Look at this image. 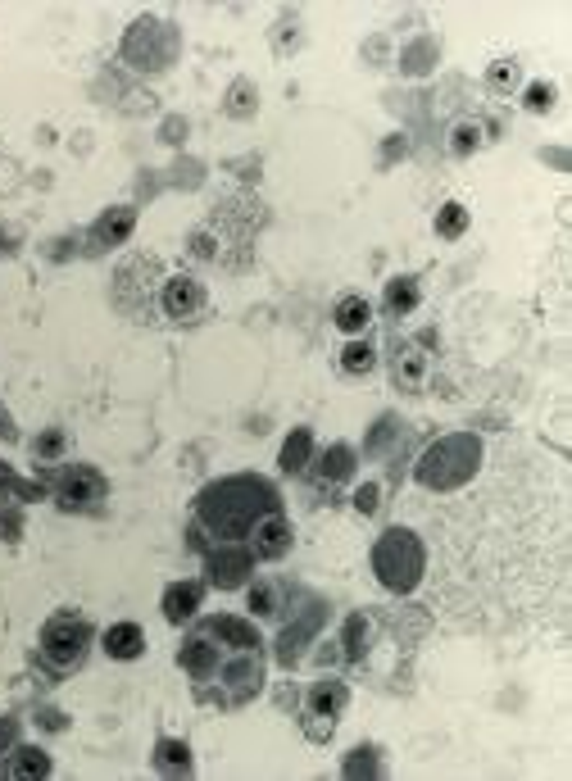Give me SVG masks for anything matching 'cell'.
<instances>
[{"instance_id": "obj_1", "label": "cell", "mask_w": 572, "mask_h": 781, "mask_svg": "<svg viewBox=\"0 0 572 781\" xmlns=\"http://www.w3.org/2000/svg\"><path fill=\"white\" fill-rule=\"evenodd\" d=\"M178 663L182 673L196 682V691L205 700L223 704V709L250 704L259 695V686H264V641H259L255 623L232 618V613L205 618L182 641Z\"/></svg>"}, {"instance_id": "obj_2", "label": "cell", "mask_w": 572, "mask_h": 781, "mask_svg": "<svg viewBox=\"0 0 572 781\" xmlns=\"http://www.w3.org/2000/svg\"><path fill=\"white\" fill-rule=\"evenodd\" d=\"M277 509H282L277 486L255 473L218 477L196 495V523L218 541H246L250 527L264 514H277Z\"/></svg>"}, {"instance_id": "obj_3", "label": "cell", "mask_w": 572, "mask_h": 781, "mask_svg": "<svg viewBox=\"0 0 572 781\" xmlns=\"http://www.w3.org/2000/svg\"><path fill=\"white\" fill-rule=\"evenodd\" d=\"M477 468H482V436L473 432H454L432 441L418 455L414 477L427 486V491H459L464 482H473Z\"/></svg>"}, {"instance_id": "obj_4", "label": "cell", "mask_w": 572, "mask_h": 781, "mask_svg": "<svg viewBox=\"0 0 572 781\" xmlns=\"http://www.w3.org/2000/svg\"><path fill=\"white\" fill-rule=\"evenodd\" d=\"M373 573L391 595L418 591V582H423V573H427V550H423V541H418V532H409V527H386L373 545Z\"/></svg>"}, {"instance_id": "obj_5", "label": "cell", "mask_w": 572, "mask_h": 781, "mask_svg": "<svg viewBox=\"0 0 572 781\" xmlns=\"http://www.w3.org/2000/svg\"><path fill=\"white\" fill-rule=\"evenodd\" d=\"M91 641H96V632H91V623L82 618V613H55L46 627H41V663H46L50 673H73L82 659H87Z\"/></svg>"}, {"instance_id": "obj_6", "label": "cell", "mask_w": 572, "mask_h": 781, "mask_svg": "<svg viewBox=\"0 0 572 781\" xmlns=\"http://www.w3.org/2000/svg\"><path fill=\"white\" fill-rule=\"evenodd\" d=\"M105 495H109V482L91 464H73L55 477V505L64 514H91V509L105 505Z\"/></svg>"}, {"instance_id": "obj_7", "label": "cell", "mask_w": 572, "mask_h": 781, "mask_svg": "<svg viewBox=\"0 0 572 781\" xmlns=\"http://www.w3.org/2000/svg\"><path fill=\"white\" fill-rule=\"evenodd\" d=\"M255 554H250L246 541H218L214 550L205 554V582L218 586V591H241L250 586V573H255Z\"/></svg>"}, {"instance_id": "obj_8", "label": "cell", "mask_w": 572, "mask_h": 781, "mask_svg": "<svg viewBox=\"0 0 572 781\" xmlns=\"http://www.w3.org/2000/svg\"><path fill=\"white\" fill-rule=\"evenodd\" d=\"M346 704H350V686L346 682H336V677L314 682V686H309V695H305V732L314 736V741H327L332 727H336V718L346 713Z\"/></svg>"}, {"instance_id": "obj_9", "label": "cell", "mask_w": 572, "mask_h": 781, "mask_svg": "<svg viewBox=\"0 0 572 781\" xmlns=\"http://www.w3.org/2000/svg\"><path fill=\"white\" fill-rule=\"evenodd\" d=\"M205 309H209V296L196 277H187V273L164 277V287H159V314L164 318H173V323H200Z\"/></svg>"}, {"instance_id": "obj_10", "label": "cell", "mask_w": 572, "mask_h": 781, "mask_svg": "<svg viewBox=\"0 0 572 781\" xmlns=\"http://www.w3.org/2000/svg\"><path fill=\"white\" fill-rule=\"evenodd\" d=\"M246 541H250V554H255V559L273 564V559H282V554L291 550V523L282 518V509H277V514H264L250 527Z\"/></svg>"}, {"instance_id": "obj_11", "label": "cell", "mask_w": 572, "mask_h": 781, "mask_svg": "<svg viewBox=\"0 0 572 781\" xmlns=\"http://www.w3.org/2000/svg\"><path fill=\"white\" fill-rule=\"evenodd\" d=\"M132 228H137V209H132V205H114V209H105L100 223L91 228V246H96V250L123 246V241L132 237Z\"/></svg>"}, {"instance_id": "obj_12", "label": "cell", "mask_w": 572, "mask_h": 781, "mask_svg": "<svg viewBox=\"0 0 572 781\" xmlns=\"http://www.w3.org/2000/svg\"><path fill=\"white\" fill-rule=\"evenodd\" d=\"M200 600H205V582H173L164 591V618L173 627L191 623V618L200 613Z\"/></svg>"}, {"instance_id": "obj_13", "label": "cell", "mask_w": 572, "mask_h": 781, "mask_svg": "<svg viewBox=\"0 0 572 781\" xmlns=\"http://www.w3.org/2000/svg\"><path fill=\"white\" fill-rule=\"evenodd\" d=\"M100 645H105L109 659L128 663V659H141V654H146V632H141L137 623H114V627H105Z\"/></svg>"}, {"instance_id": "obj_14", "label": "cell", "mask_w": 572, "mask_h": 781, "mask_svg": "<svg viewBox=\"0 0 572 781\" xmlns=\"http://www.w3.org/2000/svg\"><path fill=\"white\" fill-rule=\"evenodd\" d=\"M318 623H323V609H309L305 623H291L282 636H277V654H282V663H296L300 654H305V641L318 632Z\"/></svg>"}, {"instance_id": "obj_15", "label": "cell", "mask_w": 572, "mask_h": 781, "mask_svg": "<svg viewBox=\"0 0 572 781\" xmlns=\"http://www.w3.org/2000/svg\"><path fill=\"white\" fill-rule=\"evenodd\" d=\"M355 450H350V445H327L323 455H318V477H323V482H350V477H355Z\"/></svg>"}, {"instance_id": "obj_16", "label": "cell", "mask_w": 572, "mask_h": 781, "mask_svg": "<svg viewBox=\"0 0 572 781\" xmlns=\"http://www.w3.org/2000/svg\"><path fill=\"white\" fill-rule=\"evenodd\" d=\"M309 459H314V432H309V427H296V432L282 441V455H277V464H282V473H300Z\"/></svg>"}, {"instance_id": "obj_17", "label": "cell", "mask_w": 572, "mask_h": 781, "mask_svg": "<svg viewBox=\"0 0 572 781\" xmlns=\"http://www.w3.org/2000/svg\"><path fill=\"white\" fill-rule=\"evenodd\" d=\"M332 318H336L341 332L355 337V332H364V327L373 323V305H368L364 296H341V300H336V309H332Z\"/></svg>"}, {"instance_id": "obj_18", "label": "cell", "mask_w": 572, "mask_h": 781, "mask_svg": "<svg viewBox=\"0 0 572 781\" xmlns=\"http://www.w3.org/2000/svg\"><path fill=\"white\" fill-rule=\"evenodd\" d=\"M155 768H159V772H178V777H187V772L196 768V759H191V745H187V741H173V736H164V741L155 745Z\"/></svg>"}, {"instance_id": "obj_19", "label": "cell", "mask_w": 572, "mask_h": 781, "mask_svg": "<svg viewBox=\"0 0 572 781\" xmlns=\"http://www.w3.org/2000/svg\"><path fill=\"white\" fill-rule=\"evenodd\" d=\"M391 373H395V386H400V391H418V386L427 382V355L423 350H400Z\"/></svg>"}, {"instance_id": "obj_20", "label": "cell", "mask_w": 572, "mask_h": 781, "mask_svg": "<svg viewBox=\"0 0 572 781\" xmlns=\"http://www.w3.org/2000/svg\"><path fill=\"white\" fill-rule=\"evenodd\" d=\"M10 777H50V754L28 745V750H10V763H5Z\"/></svg>"}, {"instance_id": "obj_21", "label": "cell", "mask_w": 572, "mask_h": 781, "mask_svg": "<svg viewBox=\"0 0 572 781\" xmlns=\"http://www.w3.org/2000/svg\"><path fill=\"white\" fill-rule=\"evenodd\" d=\"M418 300H423V291H418L414 277H395V282H386V309H391V314H414Z\"/></svg>"}, {"instance_id": "obj_22", "label": "cell", "mask_w": 572, "mask_h": 781, "mask_svg": "<svg viewBox=\"0 0 572 781\" xmlns=\"http://www.w3.org/2000/svg\"><path fill=\"white\" fill-rule=\"evenodd\" d=\"M368 632H373V618H368V613H350L346 632H341V641H346V659H364V654H368Z\"/></svg>"}, {"instance_id": "obj_23", "label": "cell", "mask_w": 572, "mask_h": 781, "mask_svg": "<svg viewBox=\"0 0 572 781\" xmlns=\"http://www.w3.org/2000/svg\"><path fill=\"white\" fill-rule=\"evenodd\" d=\"M246 609L259 613V618H273V613L282 609V586H277V582H255L246 591Z\"/></svg>"}, {"instance_id": "obj_24", "label": "cell", "mask_w": 572, "mask_h": 781, "mask_svg": "<svg viewBox=\"0 0 572 781\" xmlns=\"http://www.w3.org/2000/svg\"><path fill=\"white\" fill-rule=\"evenodd\" d=\"M468 232V209L459 205V200H450V205H441V214H436V237L454 241Z\"/></svg>"}, {"instance_id": "obj_25", "label": "cell", "mask_w": 572, "mask_h": 781, "mask_svg": "<svg viewBox=\"0 0 572 781\" xmlns=\"http://www.w3.org/2000/svg\"><path fill=\"white\" fill-rule=\"evenodd\" d=\"M373 364H377V350L368 346V341H350V346L341 350V368H346L350 377L373 373Z\"/></svg>"}, {"instance_id": "obj_26", "label": "cell", "mask_w": 572, "mask_h": 781, "mask_svg": "<svg viewBox=\"0 0 572 781\" xmlns=\"http://www.w3.org/2000/svg\"><path fill=\"white\" fill-rule=\"evenodd\" d=\"M32 450H37L41 464H55V459H60L64 450H69V436H64L60 427H50V432H41V436H37V445H32Z\"/></svg>"}, {"instance_id": "obj_27", "label": "cell", "mask_w": 572, "mask_h": 781, "mask_svg": "<svg viewBox=\"0 0 572 781\" xmlns=\"http://www.w3.org/2000/svg\"><path fill=\"white\" fill-rule=\"evenodd\" d=\"M0 491H14L19 500H41L46 486H41V482H23V477L10 473V464H0Z\"/></svg>"}, {"instance_id": "obj_28", "label": "cell", "mask_w": 572, "mask_h": 781, "mask_svg": "<svg viewBox=\"0 0 572 781\" xmlns=\"http://www.w3.org/2000/svg\"><path fill=\"white\" fill-rule=\"evenodd\" d=\"M554 96H559V91H554V82H532V87H527V100H523V105L532 109V114H550V109H554Z\"/></svg>"}, {"instance_id": "obj_29", "label": "cell", "mask_w": 572, "mask_h": 781, "mask_svg": "<svg viewBox=\"0 0 572 781\" xmlns=\"http://www.w3.org/2000/svg\"><path fill=\"white\" fill-rule=\"evenodd\" d=\"M477 146H482V128H477V123H459V128H454L450 150H454V155H473Z\"/></svg>"}, {"instance_id": "obj_30", "label": "cell", "mask_w": 572, "mask_h": 781, "mask_svg": "<svg viewBox=\"0 0 572 781\" xmlns=\"http://www.w3.org/2000/svg\"><path fill=\"white\" fill-rule=\"evenodd\" d=\"M513 82H518V64H513V60L491 64V73H486V87H491V91H513Z\"/></svg>"}, {"instance_id": "obj_31", "label": "cell", "mask_w": 572, "mask_h": 781, "mask_svg": "<svg viewBox=\"0 0 572 781\" xmlns=\"http://www.w3.org/2000/svg\"><path fill=\"white\" fill-rule=\"evenodd\" d=\"M232 114H237V119H246V114H255V87H250V82H237V87H232Z\"/></svg>"}, {"instance_id": "obj_32", "label": "cell", "mask_w": 572, "mask_h": 781, "mask_svg": "<svg viewBox=\"0 0 572 781\" xmlns=\"http://www.w3.org/2000/svg\"><path fill=\"white\" fill-rule=\"evenodd\" d=\"M377 750H355V759H346V777H368V772H377V759H373Z\"/></svg>"}, {"instance_id": "obj_33", "label": "cell", "mask_w": 572, "mask_h": 781, "mask_svg": "<svg viewBox=\"0 0 572 781\" xmlns=\"http://www.w3.org/2000/svg\"><path fill=\"white\" fill-rule=\"evenodd\" d=\"M377 505H382V486H377V482L359 486V495H355V509H359V514H377Z\"/></svg>"}, {"instance_id": "obj_34", "label": "cell", "mask_w": 572, "mask_h": 781, "mask_svg": "<svg viewBox=\"0 0 572 781\" xmlns=\"http://www.w3.org/2000/svg\"><path fill=\"white\" fill-rule=\"evenodd\" d=\"M14 745H19V722H14V718H0V759H5Z\"/></svg>"}, {"instance_id": "obj_35", "label": "cell", "mask_w": 572, "mask_h": 781, "mask_svg": "<svg viewBox=\"0 0 572 781\" xmlns=\"http://www.w3.org/2000/svg\"><path fill=\"white\" fill-rule=\"evenodd\" d=\"M395 427H400L395 418H382V423H377V432H368V450H382V445L395 436Z\"/></svg>"}, {"instance_id": "obj_36", "label": "cell", "mask_w": 572, "mask_h": 781, "mask_svg": "<svg viewBox=\"0 0 572 781\" xmlns=\"http://www.w3.org/2000/svg\"><path fill=\"white\" fill-rule=\"evenodd\" d=\"M19 532H23L19 514H0V536H5V541H19Z\"/></svg>"}, {"instance_id": "obj_37", "label": "cell", "mask_w": 572, "mask_h": 781, "mask_svg": "<svg viewBox=\"0 0 572 781\" xmlns=\"http://www.w3.org/2000/svg\"><path fill=\"white\" fill-rule=\"evenodd\" d=\"M41 727H64V722H60V713H55V709H46V713H41Z\"/></svg>"}]
</instances>
